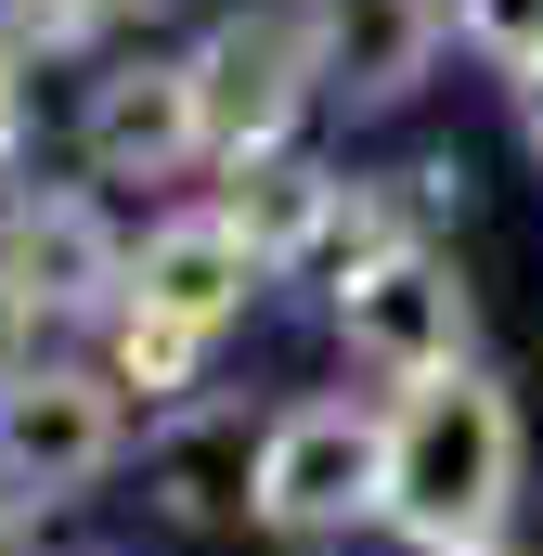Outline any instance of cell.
Masks as SVG:
<instances>
[{"label": "cell", "mask_w": 543, "mask_h": 556, "mask_svg": "<svg viewBox=\"0 0 543 556\" xmlns=\"http://www.w3.org/2000/svg\"><path fill=\"white\" fill-rule=\"evenodd\" d=\"M518 466H531V427L505 402V376L453 363L389 402V531L414 556H466V544H505V505H518Z\"/></svg>", "instance_id": "obj_1"}, {"label": "cell", "mask_w": 543, "mask_h": 556, "mask_svg": "<svg viewBox=\"0 0 543 556\" xmlns=\"http://www.w3.org/2000/svg\"><path fill=\"white\" fill-rule=\"evenodd\" d=\"M389 505V415L376 402H285L260 427V479H247V518L285 544H324V531H363Z\"/></svg>", "instance_id": "obj_2"}, {"label": "cell", "mask_w": 543, "mask_h": 556, "mask_svg": "<svg viewBox=\"0 0 543 556\" xmlns=\"http://www.w3.org/2000/svg\"><path fill=\"white\" fill-rule=\"evenodd\" d=\"M194 91H207V130H220L233 168L285 155L298 117H311V91H324V0H247V13H220L207 52H194Z\"/></svg>", "instance_id": "obj_3"}, {"label": "cell", "mask_w": 543, "mask_h": 556, "mask_svg": "<svg viewBox=\"0 0 543 556\" xmlns=\"http://www.w3.org/2000/svg\"><path fill=\"white\" fill-rule=\"evenodd\" d=\"M117 440H130V402H117L104 363H39V376H13V389H0V505L52 518V505L104 492Z\"/></svg>", "instance_id": "obj_4"}, {"label": "cell", "mask_w": 543, "mask_h": 556, "mask_svg": "<svg viewBox=\"0 0 543 556\" xmlns=\"http://www.w3.org/2000/svg\"><path fill=\"white\" fill-rule=\"evenodd\" d=\"M466 273L440 260V247H389L363 285H337V337H350V363L376 376V389H427V376H453L466 363Z\"/></svg>", "instance_id": "obj_5"}, {"label": "cell", "mask_w": 543, "mask_h": 556, "mask_svg": "<svg viewBox=\"0 0 543 556\" xmlns=\"http://www.w3.org/2000/svg\"><path fill=\"white\" fill-rule=\"evenodd\" d=\"M78 155H91V181H181L194 155H220L194 52L181 65H104L91 104H78Z\"/></svg>", "instance_id": "obj_6"}, {"label": "cell", "mask_w": 543, "mask_h": 556, "mask_svg": "<svg viewBox=\"0 0 543 556\" xmlns=\"http://www.w3.org/2000/svg\"><path fill=\"white\" fill-rule=\"evenodd\" d=\"M0 285L39 298L52 324H65V311H117V298H130V247H117V220H104L91 194L52 181V194H13V207H0Z\"/></svg>", "instance_id": "obj_7"}, {"label": "cell", "mask_w": 543, "mask_h": 556, "mask_svg": "<svg viewBox=\"0 0 543 556\" xmlns=\"http://www.w3.org/2000/svg\"><path fill=\"white\" fill-rule=\"evenodd\" d=\"M260 285H272V260L247 247L233 207H168V220L130 247V298L168 311V324H194V337H233Z\"/></svg>", "instance_id": "obj_8"}, {"label": "cell", "mask_w": 543, "mask_h": 556, "mask_svg": "<svg viewBox=\"0 0 543 556\" xmlns=\"http://www.w3.org/2000/svg\"><path fill=\"white\" fill-rule=\"evenodd\" d=\"M440 26H453V0H324V91L363 117L414 104L440 65Z\"/></svg>", "instance_id": "obj_9"}, {"label": "cell", "mask_w": 543, "mask_h": 556, "mask_svg": "<svg viewBox=\"0 0 543 556\" xmlns=\"http://www.w3.org/2000/svg\"><path fill=\"white\" fill-rule=\"evenodd\" d=\"M220 207L247 220V247H260L272 273H311V260H324V233L350 220V181H337V168H311V155L285 142V155H247V168H233V194H220Z\"/></svg>", "instance_id": "obj_10"}, {"label": "cell", "mask_w": 543, "mask_h": 556, "mask_svg": "<svg viewBox=\"0 0 543 556\" xmlns=\"http://www.w3.org/2000/svg\"><path fill=\"white\" fill-rule=\"evenodd\" d=\"M247 479H260V440H247L233 415H207V402H194V415L155 440V505H168L181 531H220V518H247Z\"/></svg>", "instance_id": "obj_11"}, {"label": "cell", "mask_w": 543, "mask_h": 556, "mask_svg": "<svg viewBox=\"0 0 543 556\" xmlns=\"http://www.w3.org/2000/svg\"><path fill=\"white\" fill-rule=\"evenodd\" d=\"M207 350H220V337H194V324H168V311H142V298H117V311H104V376H117V402L194 415Z\"/></svg>", "instance_id": "obj_12"}, {"label": "cell", "mask_w": 543, "mask_h": 556, "mask_svg": "<svg viewBox=\"0 0 543 556\" xmlns=\"http://www.w3.org/2000/svg\"><path fill=\"white\" fill-rule=\"evenodd\" d=\"M453 39H466L492 78H531L543 65V0H453Z\"/></svg>", "instance_id": "obj_13"}, {"label": "cell", "mask_w": 543, "mask_h": 556, "mask_svg": "<svg viewBox=\"0 0 543 556\" xmlns=\"http://www.w3.org/2000/svg\"><path fill=\"white\" fill-rule=\"evenodd\" d=\"M376 194H389V220H402L414 247H427L440 220H466V155H414L402 181H376Z\"/></svg>", "instance_id": "obj_14"}, {"label": "cell", "mask_w": 543, "mask_h": 556, "mask_svg": "<svg viewBox=\"0 0 543 556\" xmlns=\"http://www.w3.org/2000/svg\"><path fill=\"white\" fill-rule=\"evenodd\" d=\"M104 26V0H0V52H78Z\"/></svg>", "instance_id": "obj_15"}, {"label": "cell", "mask_w": 543, "mask_h": 556, "mask_svg": "<svg viewBox=\"0 0 543 556\" xmlns=\"http://www.w3.org/2000/svg\"><path fill=\"white\" fill-rule=\"evenodd\" d=\"M39 337H52V311L0 285V389H13V376H39Z\"/></svg>", "instance_id": "obj_16"}, {"label": "cell", "mask_w": 543, "mask_h": 556, "mask_svg": "<svg viewBox=\"0 0 543 556\" xmlns=\"http://www.w3.org/2000/svg\"><path fill=\"white\" fill-rule=\"evenodd\" d=\"M13 155H26V65L0 52V168H13Z\"/></svg>", "instance_id": "obj_17"}, {"label": "cell", "mask_w": 543, "mask_h": 556, "mask_svg": "<svg viewBox=\"0 0 543 556\" xmlns=\"http://www.w3.org/2000/svg\"><path fill=\"white\" fill-rule=\"evenodd\" d=\"M505 91H518V142L543 155V65H531V78H505Z\"/></svg>", "instance_id": "obj_18"}, {"label": "cell", "mask_w": 543, "mask_h": 556, "mask_svg": "<svg viewBox=\"0 0 543 556\" xmlns=\"http://www.w3.org/2000/svg\"><path fill=\"white\" fill-rule=\"evenodd\" d=\"M0 556H39V518L26 505H0Z\"/></svg>", "instance_id": "obj_19"}, {"label": "cell", "mask_w": 543, "mask_h": 556, "mask_svg": "<svg viewBox=\"0 0 543 556\" xmlns=\"http://www.w3.org/2000/svg\"><path fill=\"white\" fill-rule=\"evenodd\" d=\"M117 13H168V0H104V26H117Z\"/></svg>", "instance_id": "obj_20"}, {"label": "cell", "mask_w": 543, "mask_h": 556, "mask_svg": "<svg viewBox=\"0 0 543 556\" xmlns=\"http://www.w3.org/2000/svg\"><path fill=\"white\" fill-rule=\"evenodd\" d=\"M466 556H505V544H466Z\"/></svg>", "instance_id": "obj_21"}]
</instances>
